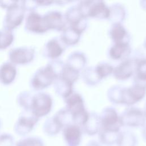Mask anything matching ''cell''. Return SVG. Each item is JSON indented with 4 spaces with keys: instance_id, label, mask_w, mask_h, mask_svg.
Wrapping results in <instances>:
<instances>
[{
    "instance_id": "6da1fadb",
    "label": "cell",
    "mask_w": 146,
    "mask_h": 146,
    "mask_svg": "<svg viewBox=\"0 0 146 146\" xmlns=\"http://www.w3.org/2000/svg\"><path fill=\"white\" fill-rule=\"evenodd\" d=\"M103 130L118 132L121 124L115 111L108 110L101 120Z\"/></svg>"
},
{
    "instance_id": "7a4b0ae2",
    "label": "cell",
    "mask_w": 146,
    "mask_h": 146,
    "mask_svg": "<svg viewBox=\"0 0 146 146\" xmlns=\"http://www.w3.org/2000/svg\"><path fill=\"white\" fill-rule=\"evenodd\" d=\"M64 136L69 146H78L81 142L82 132L79 126L68 125L64 131Z\"/></svg>"
},
{
    "instance_id": "3957f363",
    "label": "cell",
    "mask_w": 146,
    "mask_h": 146,
    "mask_svg": "<svg viewBox=\"0 0 146 146\" xmlns=\"http://www.w3.org/2000/svg\"><path fill=\"white\" fill-rule=\"evenodd\" d=\"M41 18L38 14L35 13L30 15L28 18L27 26L31 30L36 32H43L46 30L43 26Z\"/></svg>"
},
{
    "instance_id": "277c9868",
    "label": "cell",
    "mask_w": 146,
    "mask_h": 146,
    "mask_svg": "<svg viewBox=\"0 0 146 146\" xmlns=\"http://www.w3.org/2000/svg\"><path fill=\"white\" fill-rule=\"evenodd\" d=\"M88 15L92 17L106 18L109 15V10L102 2H99L91 6L88 11Z\"/></svg>"
},
{
    "instance_id": "5b68a950",
    "label": "cell",
    "mask_w": 146,
    "mask_h": 146,
    "mask_svg": "<svg viewBox=\"0 0 146 146\" xmlns=\"http://www.w3.org/2000/svg\"><path fill=\"white\" fill-rule=\"evenodd\" d=\"M120 135V133H118V132L103 130L100 134V138L102 143L111 145L117 143Z\"/></svg>"
},
{
    "instance_id": "8992f818",
    "label": "cell",
    "mask_w": 146,
    "mask_h": 146,
    "mask_svg": "<svg viewBox=\"0 0 146 146\" xmlns=\"http://www.w3.org/2000/svg\"><path fill=\"white\" fill-rule=\"evenodd\" d=\"M119 146H135L137 141L135 136L130 133H120L117 141Z\"/></svg>"
},
{
    "instance_id": "52a82bcc",
    "label": "cell",
    "mask_w": 146,
    "mask_h": 146,
    "mask_svg": "<svg viewBox=\"0 0 146 146\" xmlns=\"http://www.w3.org/2000/svg\"><path fill=\"white\" fill-rule=\"evenodd\" d=\"M130 63L129 62H125L120 66H119L115 71L116 76L120 79L126 78L131 76L132 71Z\"/></svg>"
},
{
    "instance_id": "ba28073f",
    "label": "cell",
    "mask_w": 146,
    "mask_h": 146,
    "mask_svg": "<svg viewBox=\"0 0 146 146\" xmlns=\"http://www.w3.org/2000/svg\"><path fill=\"white\" fill-rule=\"evenodd\" d=\"M127 48V43L124 42L117 43L110 51V55L113 59H119Z\"/></svg>"
},
{
    "instance_id": "9c48e42d",
    "label": "cell",
    "mask_w": 146,
    "mask_h": 146,
    "mask_svg": "<svg viewBox=\"0 0 146 146\" xmlns=\"http://www.w3.org/2000/svg\"><path fill=\"white\" fill-rule=\"evenodd\" d=\"M125 30L121 25H115L111 30V34L112 38L117 43H120L122 39L125 35Z\"/></svg>"
},
{
    "instance_id": "30bf717a",
    "label": "cell",
    "mask_w": 146,
    "mask_h": 146,
    "mask_svg": "<svg viewBox=\"0 0 146 146\" xmlns=\"http://www.w3.org/2000/svg\"><path fill=\"white\" fill-rule=\"evenodd\" d=\"M48 50L51 57H56L60 55L62 49L56 41H51L48 44Z\"/></svg>"
},
{
    "instance_id": "8fae6325",
    "label": "cell",
    "mask_w": 146,
    "mask_h": 146,
    "mask_svg": "<svg viewBox=\"0 0 146 146\" xmlns=\"http://www.w3.org/2000/svg\"><path fill=\"white\" fill-rule=\"evenodd\" d=\"M112 69L109 65L102 64L98 67L96 71L100 77H103L110 74L112 71Z\"/></svg>"
},
{
    "instance_id": "7c38bea8",
    "label": "cell",
    "mask_w": 146,
    "mask_h": 146,
    "mask_svg": "<svg viewBox=\"0 0 146 146\" xmlns=\"http://www.w3.org/2000/svg\"><path fill=\"white\" fill-rule=\"evenodd\" d=\"M138 75L140 79L146 80V61H143L139 64Z\"/></svg>"
},
{
    "instance_id": "4fadbf2b",
    "label": "cell",
    "mask_w": 146,
    "mask_h": 146,
    "mask_svg": "<svg viewBox=\"0 0 146 146\" xmlns=\"http://www.w3.org/2000/svg\"><path fill=\"white\" fill-rule=\"evenodd\" d=\"M86 146H99V144L95 141H90L89 142Z\"/></svg>"
},
{
    "instance_id": "5bb4252c",
    "label": "cell",
    "mask_w": 146,
    "mask_h": 146,
    "mask_svg": "<svg viewBox=\"0 0 146 146\" xmlns=\"http://www.w3.org/2000/svg\"><path fill=\"white\" fill-rule=\"evenodd\" d=\"M143 136L144 139L146 140V129L144 131V133H143Z\"/></svg>"
}]
</instances>
